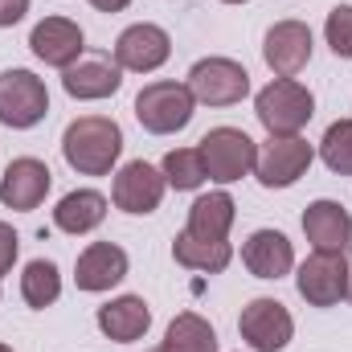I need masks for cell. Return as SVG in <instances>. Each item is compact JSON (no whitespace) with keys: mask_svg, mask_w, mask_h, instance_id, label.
<instances>
[{"mask_svg":"<svg viewBox=\"0 0 352 352\" xmlns=\"http://www.w3.org/2000/svg\"><path fill=\"white\" fill-rule=\"evenodd\" d=\"M62 156L78 176H107L123 156V131L107 115H82L66 127Z\"/></svg>","mask_w":352,"mask_h":352,"instance_id":"6da1fadb","label":"cell"},{"mask_svg":"<svg viewBox=\"0 0 352 352\" xmlns=\"http://www.w3.org/2000/svg\"><path fill=\"white\" fill-rule=\"evenodd\" d=\"M254 115H258V123L270 135H299L307 127V119L316 115V98L295 78H274L270 87L258 90Z\"/></svg>","mask_w":352,"mask_h":352,"instance_id":"7a4b0ae2","label":"cell"},{"mask_svg":"<svg viewBox=\"0 0 352 352\" xmlns=\"http://www.w3.org/2000/svg\"><path fill=\"white\" fill-rule=\"evenodd\" d=\"M192 107H197V98L184 82H148L135 94V119L152 135L184 131L188 119H192Z\"/></svg>","mask_w":352,"mask_h":352,"instance_id":"3957f363","label":"cell"},{"mask_svg":"<svg viewBox=\"0 0 352 352\" xmlns=\"http://www.w3.org/2000/svg\"><path fill=\"white\" fill-rule=\"evenodd\" d=\"M197 152L205 160V176L217 184H234V180L250 176L258 164V144L238 127H213Z\"/></svg>","mask_w":352,"mask_h":352,"instance_id":"277c9868","label":"cell"},{"mask_svg":"<svg viewBox=\"0 0 352 352\" xmlns=\"http://www.w3.org/2000/svg\"><path fill=\"white\" fill-rule=\"evenodd\" d=\"M50 90L33 70H4L0 74V123L12 131H29L45 119Z\"/></svg>","mask_w":352,"mask_h":352,"instance_id":"5b68a950","label":"cell"},{"mask_svg":"<svg viewBox=\"0 0 352 352\" xmlns=\"http://www.w3.org/2000/svg\"><path fill=\"white\" fill-rule=\"evenodd\" d=\"M197 102L205 107H234L250 94V74L246 66H238L234 58H201L192 70H188V82Z\"/></svg>","mask_w":352,"mask_h":352,"instance_id":"8992f818","label":"cell"},{"mask_svg":"<svg viewBox=\"0 0 352 352\" xmlns=\"http://www.w3.org/2000/svg\"><path fill=\"white\" fill-rule=\"evenodd\" d=\"M238 332L254 352H283L295 336V320L278 299H250L242 307Z\"/></svg>","mask_w":352,"mask_h":352,"instance_id":"52a82bcc","label":"cell"},{"mask_svg":"<svg viewBox=\"0 0 352 352\" xmlns=\"http://www.w3.org/2000/svg\"><path fill=\"white\" fill-rule=\"evenodd\" d=\"M311 160H316V152H311V144L303 135H270V144L258 152L254 173H258L266 188H291L311 168Z\"/></svg>","mask_w":352,"mask_h":352,"instance_id":"ba28073f","label":"cell"},{"mask_svg":"<svg viewBox=\"0 0 352 352\" xmlns=\"http://www.w3.org/2000/svg\"><path fill=\"white\" fill-rule=\"evenodd\" d=\"M295 287L311 307H336L340 299H349V263H344V254H320L316 250L299 266Z\"/></svg>","mask_w":352,"mask_h":352,"instance_id":"9c48e42d","label":"cell"},{"mask_svg":"<svg viewBox=\"0 0 352 352\" xmlns=\"http://www.w3.org/2000/svg\"><path fill=\"white\" fill-rule=\"evenodd\" d=\"M173 54V37L160 29V25H131L119 33L115 41V66L119 70H131V74H152L168 62Z\"/></svg>","mask_w":352,"mask_h":352,"instance_id":"30bf717a","label":"cell"},{"mask_svg":"<svg viewBox=\"0 0 352 352\" xmlns=\"http://www.w3.org/2000/svg\"><path fill=\"white\" fill-rule=\"evenodd\" d=\"M164 188H168V180H164L160 168H152L148 160H131V164H123L119 176H115L111 201L123 213H152V209H160Z\"/></svg>","mask_w":352,"mask_h":352,"instance_id":"8fae6325","label":"cell"},{"mask_svg":"<svg viewBox=\"0 0 352 352\" xmlns=\"http://www.w3.org/2000/svg\"><path fill=\"white\" fill-rule=\"evenodd\" d=\"M263 58L278 78H295L311 62V29L303 21H278V25H270L266 41H263Z\"/></svg>","mask_w":352,"mask_h":352,"instance_id":"7c38bea8","label":"cell"},{"mask_svg":"<svg viewBox=\"0 0 352 352\" xmlns=\"http://www.w3.org/2000/svg\"><path fill=\"white\" fill-rule=\"evenodd\" d=\"M29 45H33V54H37L45 66L66 70V66H74V62L82 58L87 37H82V29H78L70 16H45V21H37V25H33Z\"/></svg>","mask_w":352,"mask_h":352,"instance_id":"4fadbf2b","label":"cell"},{"mask_svg":"<svg viewBox=\"0 0 352 352\" xmlns=\"http://www.w3.org/2000/svg\"><path fill=\"white\" fill-rule=\"evenodd\" d=\"M303 234L320 254H344L352 246V217L340 201H311L303 209Z\"/></svg>","mask_w":352,"mask_h":352,"instance_id":"5bb4252c","label":"cell"},{"mask_svg":"<svg viewBox=\"0 0 352 352\" xmlns=\"http://www.w3.org/2000/svg\"><path fill=\"white\" fill-rule=\"evenodd\" d=\"M50 184H54V173H50L41 160L21 156V160H12V164L4 168V180H0V201H4L8 209H16V213H29V209H37V205L45 201Z\"/></svg>","mask_w":352,"mask_h":352,"instance_id":"9a60e30c","label":"cell"},{"mask_svg":"<svg viewBox=\"0 0 352 352\" xmlns=\"http://www.w3.org/2000/svg\"><path fill=\"white\" fill-rule=\"evenodd\" d=\"M62 87L78 102H94V98H111L123 87V70L111 58H78L74 66L62 70Z\"/></svg>","mask_w":352,"mask_h":352,"instance_id":"2e32d148","label":"cell"},{"mask_svg":"<svg viewBox=\"0 0 352 352\" xmlns=\"http://www.w3.org/2000/svg\"><path fill=\"white\" fill-rule=\"evenodd\" d=\"M123 278H127V254L115 242H90L78 254V266H74L78 291H111Z\"/></svg>","mask_w":352,"mask_h":352,"instance_id":"e0dca14e","label":"cell"},{"mask_svg":"<svg viewBox=\"0 0 352 352\" xmlns=\"http://www.w3.org/2000/svg\"><path fill=\"white\" fill-rule=\"evenodd\" d=\"M242 263L254 278H283L295 266V250L287 242V234L278 230H254L242 246Z\"/></svg>","mask_w":352,"mask_h":352,"instance_id":"ac0fdd59","label":"cell"},{"mask_svg":"<svg viewBox=\"0 0 352 352\" xmlns=\"http://www.w3.org/2000/svg\"><path fill=\"white\" fill-rule=\"evenodd\" d=\"M152 328V311L140 295H119L98 307V332L115 344H131Z\"/></svg>","mask_w":352,"mask_h":352,"instance_id":"d6986e66","label":"cell"},{"mask_svg":"<svg viewBox=\"0 0 352 352\" xmlns=\"http://www.w3.org/2000/svg\"><path fill=\"white\" fill-rule=\"evenodd\" d=\"M102 217H107V197H102L98 188H74V192H66V197L58 201V209H54V226H58L62 234H74V238L98 230Z\"/></svg>","mask_w":352,"mask_h":352,"instance_id":"ffe728a7","label":"cell"},{"mask_svg":"<svg viewBox=\"0 0 352 352\" xmlns=\"http://www.w3.org/2000/svg\"><path fill=\"white\" fill-rule=\"evenodd\" d=\"M173 258L180 266H188V270L217 274V270H226V266H230L234 246H230V238H197V234L180 230V234H176V242H173Z\"/></svg>","mask_w":352,"mask_h":352,"instance_id":"44dd1931","label":"cell"},{"mask_svg":"<svg viewBox=\"0 0 352 352\" xmlns=\"http://www.w3.org/2000/svg\"><path fill=\"white\" fill-rule=\"evenodd\" d=\"M234 197L230 192H205L192 201L188 209V234L197 238H230V226H234Z\"/></svg>","mask_w":352,"mask_h":352,"instance_id":"7402d4cb","label":"cell"},{"mask_svg":"<svg viewBox=\"0 0 352 352\" xmlns=\"http://www.w3.org/2000/svg\"><path fill=\"white\" fill-rule=\"evenodd\" d=\"M160 352H217V332L197 311H180L164 332Z\"/></svg>","mask_w":352,"mask_h":352,"instance_id":"603a6c76","label":"cell"},{"mask_svg":"<svg viewBox=\"0 0 352 352\" xmlns=\"http://www.w3.org/2000/svg\"><path fill=\"white\" fill-rule=\"evenodd\" d=\"M21 295H25V303L37 307V311L54 307L58 295H62V274H58V266L50 263V258H33V263L25 266V274H21Z\"/></svg>","mask_w":352,"mask_h":352,"instance_id":"cb8c5ba5","label":"cell"},{"mask_svg":"<svg viewBox=\"0 0 352 352\" xmlns=\"http://www.w3.org/2000/svg\"><path fill=\"white\" fill-rule=\"evenodd\" d=\"M164 180L173 184V188H180V192H192V188H201L209 176H205V160H201V152L197 148H176V152H168L164 156Z\"/></svg>","mask_w":352,"mask_h":352,"instance_id":"d4e9b609","label":"cell"},{"mask_svg":"<svg viewBox=\"0 0 352 352\" xmlns=\"http://www.w3.org/2000/svg\"><path fill=\"white\" fill-rule=\"evenodd\" d=\"M320 156L332 173L340 176H352V119H336L324 140H320Z\"/></svg>","mask_w":352,"mask_h":352,"instance_id":"484cf974","label":"cell"},{"mask_svg":"<svg viewBox=\"0 0 352 352\" xmlns=\"http://www.w3.org/2000/svg\"><path fill=\"white\" fill-rule=\"evenodd\" d=\"M324 37H328V45H332L336 58H352V4H336L328 12Z\"/></svg>","mask_w":352,"mask_h":352,"instance_id":"4316f807","label":"cell"},{"mask_svg":"<svg viewBox=\"0 0 352 352\" xmlns=\"http://www.w3.org/2000/svg\"><path fill=\"white\" fill-rule=\"evenodd\" d=\"M16 250H21V238H16V230H12L8 221H0V278L12 270V263H16Z\"/></svg>","mask_w":352,"mask_h":352,"instance_id":"83f0119b","label":"cell"},{"mask_svg":"<svg viewBox=\"0 0 352 352\" xmlns=\"http://www.w3.org/2000/svg\"><path fill=\"white\" fill-rule=\"evenodd\" d=\"M25 12H29V0H0V29L16 25Z\"/></svg>","mask_w":352,"mask_h":352,"instance_id":"f1b7e54d","label":"cell"},{"mask_svg":"<svg viewBox=\"0 0 352 352\" xmlns=\"http://www.w3.org/2000/svg\"><path fill=\"white\" fill-rule=\"evenodd\" d=\"M90 4H94L98 12H123V8H127L131 0H90Z\"/></svg>","mask_w":352,"mask_h":352,"instance_id":"f546056e","label":"cell"},{"mask_svg":"<svg viewBox=\"0 0 352 352\" xmlns=\"http://www.w3.org/2000/svg\"><path fill=\"white\" fill-rule=\"evenodd\" d=\"M349 299H352V266H349Z\"/></svg>","mask_w":352,"mask_h":352,"instance_id":"4dcf8cb0","label":"cell"},{"mask_svg":"<svg viewBox=\"0 0 352 352\" xmlns=\"http://www.w3.org/2000/svg\"><path fill=\"white\" fill-rule=\"evenodd\" d=\"M226 4H246V0H226Z\"/></svg>","mask_w":352,"mask_h":352,"instance_id":"1f68e13d","label":"cell"},{"mask_svg":"<svg viewBox=\"0 0 352 352\" xmlns=\"http://www.w3.org/2000/svg\"><path fill=\"white\" fill-rule=\"evenodd\" d=\"M0 352H12V349H8V344H0Z\"/></svg>","mask_w":352,"mask_h":352,"instance_id":"d6a6232c","label":"cell"}]
</instances>
